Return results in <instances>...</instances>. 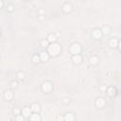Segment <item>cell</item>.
Masks as SVG:
<instances>
[{"instance_id": "6da1fadb", "label": "cell", "mask_w": 121, "mask_h": 121, "mask_svg": "<svg viewBox=\"0 0 121 121\" xmlns=\"http://www.w3.org/2000/svg\"><path fill=\"white\" fill-rule=\"evenodd\" d=\"M60 50H61V47H60V45L58 43H52L47 47V52L52 57L58 56L60 53Z\"/></svg>"}, {"instance_id": "7a4b0ae2", "label": "cell", "mask_w": 121, "mask_h": 121, "mask_svg": "<svg viewBox=\"0 0 121 121\" xmlns=\"http://www.w3.org/2000/svg\"><path fill=\"white\" fill-rule=\"evenodd\" d=\"M80 51H81V46H80L79 43H74L71 44V46H70V52L73 55H79Z\"/></svg>"}, {"instance_id": "3957f363", "label": "cell", "mask_w": 121, "mask_h": 121, "mask_svg": "<svg viewBox=\"0 0 121 121\" xmlns=\"http://www.w3.org/2000/svg\"><path fill=\"white\" fill-rule=\"evenodd\" d=\"M52 88H53V86H52V83H51L50 81H44V82L43 83V85H42V90H43L44 93H49V92H51V91H52Z\"/></svg>"}, {"instance_id": "277c9868", "label": "cell", "mask_w": 121, "mask_h": 121, "mask_svg": "<svg viewBox=\"0 0 121 121\" xmlns=\"http://www.w3.org/2000/svg\"><path fill=\"white\" fill-rule=\"evenodd\" d=\"M31 108H29V107H24L23 109H22V112H21V113H22V115L24 116V117H30V115L32 114L31 113Z\"/></svg>"}, {"instance_id": "5b68a950", "label": "cell", "mask_w": 121, "mask_h": 121, "mask_svg": "<svg viewBox=\"0 0 121 121\" xmlns=\"http://www.w3.org/2000/svg\"><path fill=\"white\" fill-rule=\"evenodd\" d=\"M102 35H103V34H102V31H101V29H99V28H95V29L93 30V32H92V36H93V38H95V39H100Z\"/></svg>"}, {"instance_id": "8992f818", "label": "cell", "mask_w": 121, "mask_h": 121, "mask_svg": "<svg viewBox=\"0 0 121 121\" xmlns=\"http://www.w3.org/2000/svg\"><path fill=\"white\" fill-rule=\"evenodd\" d=\"M109 45H110V47H112V48L117 47V46H118V40H117L116 38H112V39H110V41H109Z\"/></svg>"}, {"instance_id": "52a82bcc", "label": "cell", "mask_w": 121, "mask_h": 121, "mask_svg": "<svg viewBox=\"0 0 121 121\" xmlns=\"http://www.w3.org/2000/svg\"><path fill=\"white\" fill-rule=\"evenodd\" d=\"M95 105H96L97 108H99V109L103 108V107L105 106V100H104V98L98 97V98L95 100Z\"/></svg>"}, {"instance_id": "ba28073f", "label": "cell", "mask_w": 121, "mask_h": 121, "mask_svg": "<svg viewBox=\"0 0 121 121\" xmlns=\"http://www.w3.org/2000/svg\"><path fill=\"white\" fill-rule=\"evenodd\" d=\"M63 116H64V121H75V115L73 112H66Z\"/></svg>"}, {"instance_id": "9c48e42d", "label": "cell", "mask_w": 121, "mask_h": 121, "mask_svg": "<svg viewBox=\"0 0 121 121\" xmlns=\"http://www.w3.org/2000/svg\"><path fill=\"white\" fill-rule=\"evenodd\" d=\"M49 56H50V55L48 54V52H47V51H42V52H41V54H40L41 60H43V61H46V60H48Z\"/></svg>"}, {"instance_id": "30bf717a", "label": "cell", "mask_w": 121, "mask_h": 121, "mask_svg": "<svg viewBox=\"0 0 121 121\" xmlns=\"http://www.w3.org/2000/svg\"><path fill=\"white\" fill-rule=\"evenodd\" d=\"M72 60H73L74 63L78 64V63L81 62V60H82V57H81L80 55H73V57H72Z\"/></svg>"}, {"instance_id": "8fae6325", "label": "cell", "mask_w": 121, "mask_h": 121, "mask_svg": "<svg viewBox=\"0 0 121 121\" xmlns=\"http://www.w3.org/2000/svg\"><path fill=\"white\" fill-rule=\"evenodd\" d=\"M62 10H63L64 12H66V13L70 12V11L72 10V6H71V4H69V3H64L63 6H62Z\"/></svg>"}, {"instance_id": "7c38bea8", "label": "cell", "mask_w": 121, "mask_h": 121, "mask_svg": "<svg viewBox=\"0 0 121 121\" xmlns=\"http://www.w3.org/2000/svg\"><path fill=\"white\" fill-rule=\"evenodd\" d=\"M47 40H48V42L51 43H56L57 40H58V37H57L56 34L51 33V34H49V35L47 36Z\"/></svg>"}, {"instance_id": "4fadbf2b", "label": "cell", "mask_w": 121, "mask_h": 121, "mask_svg": "<svg viewBox=\"0 0 121 121\" xmlns=\"http://www.w3.org/2000/svg\"><path fill=\"white\" fill-rule=\"evenodd\" d=\"M4 97H5L6 100H10V99H12V97H13V93H12L11 91L8 90V91H6V92L4 93Z\"/></svg>"}, {"instance_id": "5bb4252c", "label": "cell", "mask_w": 121, "mask_h": 121, "mask_svg": "<svg viewBox=\"0 0 121 121\" xmlns=\"http://www.w3.org/2000/svg\"><path fill=\"white\" fill-rule=\"evenodd\" d=\"M30 108H31V111H32V112H36V113H38V112L41 111V107H40V105H39V104H37V103L32 104Z\"/></svg>"}, {"instance_id": "9a60e30c", "label": "cell", "mask_w": 121, "mask_h": 121, "mask_svg": "<svg viewBox=\"0 0 121 121\" xmlns=\"http://www.w3.org/2000/svg\"><path fill=\"white\" fill-rule=\"evenodd\" d=\"M29 119H30L29 121H40V120H41V117H40L39 113L34 112V113H32V114L30 115Z\"/></svg>"}, {"instance_id": "2e32d148", "label": "cell", "mask_w": 121, "mask_h": 121, "mask_svg": "<svg viewBox=\"0 0 121 121\" xmlns=\"http://www.w3.org/2000/svg\"><path fill=\"white\" fill-rule=\"evenodd\" d=\"M101 31H102V34H104V35H108V34L111 32V28H110L108 26H104L101 28Z\"/></svg>"}, {"instance_id": "e0dca14e", "label": "cell", "mask_w": 121, "mask_h": 121, "mask_svg": "<svg viewBox=\"0 0 121 121\" xmlns=\"http://www.w3.org/2000/svg\"><path fill=\"white\" fill-rule=\"evenodd\" d=\"M107 94L109 95H111V96H112L114 94H115V88H113L112 86H111V87H109L108 89H107Z\"/></svg>"}, {"instance_id": "ac0fdd59", "label": "cell", "mask_w": 121, "mask_h": 121, "mask_svg": "<svg viewBox=\"0 0 121 121\" xmlns=\"http://www.w3.org/2000/svg\"><path fill=\"white\" fill-rule=\"evenodd\" d=\"M90 63L93 64V65H96L98 63V58L94 56V57H91L90 58Z\"/></svg>"}, {"instance_id": "d6986e66", "label": "cell", "mask_w": 121, "mask_h": 121, "mask_svg": "<svg viewBox=\"0 0 121 121\" xmlns=\"http://www.w3.org/2000/svg\"><path fill=\"white\" fill-rule=\"evenodd\" d=\"M41 45H42L43 47H48V45H49V42H48V40H47V39H43V40H42V42H41Z\"/></svg>"}, {"instance_id": "ffe728a7", "label": "cell", "mask_w": 121, "mask_h": 121, "mask_svg": "<svg viewBox=\"0 0 121 121\" xmlns=\"http://www.w3.org/2000/svg\"><path fill=\"white\" fill-rule=\"evenodd\" d=\"M32 60H33V62L37 63V62H39V61L41 60V58H40V56H38V55H34V56L32 57Z\"/></svg>"}, {"instance_id": "44dd1931", "label": "cell", "mask_w": 121, "mask_h": 121, "mask_svg": "<svg viewBox=\"0 0 121 121\" xmlns=\"http://www.w3.org/2000/svg\"><path fill=\"white\" fill-rule=\"evenodd\" d=\"M21 112H22V110H20L19 108H15V109L13 110V112H14L15 115H19V114L21 113Z\"/></svg>"}, {"instance_id": "7402d4cb", "label": "cell", "mask_w": 121, "mask_h": 121, "mask_svg": "<svg viewBox=\"0 0 121 121\" xmlns=\"http://www.w3.org/2000/svg\"><path fill=\"white\" fill-rule=\"evenodd\" d=\"M17 77H18V78L23 79V78H25V73H23V72H19V73L17 74Z\"/></svg>"}, {"instance_id": "603a6c76", "label": "cell", "mask_w": 121, "mask_h": 121, "mask_svg": "<svg viewBox=\"0 0 121 121\" xmlns=\"http://www.w3.org/2000/svg\"><path fill=\"white\" fill-rule=\"evenodd\" d=\"M24 118H25V117H24L22 114H21V115H20V114H19V115H16V121H24Z\"/></svg>"}, {"instance_id": "cb8c5ba5", "label": "cell", "mask_w": 121, "mask_h": 121, "mask_svg": "<svg viewBox=\"0 0 121 121\" xmlns=\"http://www.w3.org/2000/svg\"><path fill=\"white\" fill-rule=\"evenodd\" d=\"M17 85H18V82H17L16 80H12V81H11V84H10V86H11L12 88H14V87H17Z\"/></svg>"}, {"instance_id": "d4e9b609", "label": "cell", "mask_w": 121, "mask_h": 121, "mask_svg": "<svg viewBox=\"0 0 121 121\" xmlns=\"http://www.w3.org/2000/svg\"><path fill=\"white\" fill-rule=\"evenodd\" d=\"M58 121H64V116L59 115V116H58Z\"/></svg>"}, {"instance_id": "484cf974", "label": "cell", "mask_w": 121, "mask_h": 121, "mask_svg": "<svg viewBox=\"0 0 121 121\" xmlns=\"http://www.w3.org/2000/svg\"><path fill=\"white\" fill-rule=\"evenodd\" d=\"M8 10H9V11H12V10H13V6H12V5H9Z\"/></svg>"}, {"instance_id": "4316f807", "label": "cell", "mask_w": 121, "mask_h": 121, "mask_svg": "<svg viewBox=\"0 0 121 121\" xmlns=\"http://www.w3.org/2000/svg\"><path fill=\"white\" fill-rule=\"evenodd\" d=\"M118 47H119V49L121 50V40L118 42Z\"/></svg>"}]
</instances>
